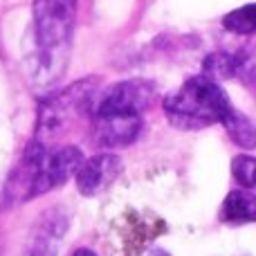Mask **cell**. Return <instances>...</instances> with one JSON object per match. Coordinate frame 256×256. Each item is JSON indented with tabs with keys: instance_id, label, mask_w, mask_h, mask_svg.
Segmentation results:
<instances>
[{
	"instance_id": "1",
	"label": "cell",
	"mask_w": 256,
	"mask_h": 256,
	"mask_svg": "<svg viewBox=\"0 0 256 256\" xmlns=\"http://www.w3.org/2000/svg\"><path fill=\"white\" fill-rule=\"evenodd\" d=\"M76 0H34L30 56V79L36 90H45L63 76L74 32Z\"/></svg>"
},
{
	"instance_id": "2",
	"label": "cell",
	"mask_w": 256,
	"mask_h": 256,
	"mask_svg": "<svg viewBox=\"0 0 256 256\" xmlns=\"http://www.w3.org/2000/svg\"><path fill=\"white\" fill-rule=\"evenodd\" d=\"M162 108L173 126L198 130L212 124H222L225 115L234 106L216 79L198 74L186 79L176 92L168 94Z\"/></svg>"
},
{
	"instance_id": "3",
	"label": "cell",
	"mask_w": 256,
	"mask_h": 256,
	"mask_svg": "<svg viewBox=\"0 0 256 256\" xmlns=\"http://www.w3.org/2000/svg\"><path fill=\"white\" fill-rule=\"evenodd\" d=\"M99 79L88 76L76 84L68 86L63 90L52 92L43 104L38 106V120H36V137L40 144L48 146V142L54 135H61L74 117L88 112L92 94L97 92Z\"/></svg>"
},
{
	"instance_id": "4",
	"label": "cell",
	"mask_w": 256,
	"mask_h": 256,
	"mask_svg": "<svg viewBox=\"0 0 256 256\" xmlns=\"http://www.w3.org/2000/svg\"><path fill=\"white\" fill-rule=\"evenodd\" d=\"M155 97V86L146 79H128L112 84L110 88L92 94L90 117H110V115H142L144 108Z\"/></svg>"
},
{
	"instance_id": "5",
	"label": "cell",
	"mask_w": 256,
	"mask_h": 256,
	"mask_svg": "<svg viewBox=\"0 0 256 256\" xmlns=\"http://www.w3.org/2000/svg\"><path fill=\"white\" fill-rule=\"evenodd\" d=\"M84 160V153L76 146L48 148L43 155V162H40L38 180H36V196H43L56 186H63L70 178L79 173Z\"/></svg>"
},
{
	"instance_id": "6",
	"label": "cell",
	"mask_w": 256,
	"mask_h": 256,
	"mask_svg": "<svg viewBox=\"0 0 256 256\" xmlns=\"http://www.w3.org/2000/svg\"><path fill=\"white\" fill-rule=\"evenodd\" d=\"M122 173V160L112 153H102L94 158L84 160L79 173H76V189L81 196H99L106 186H110L112 182L120 178Z\"/></svg>"
},
{
	"instance_id": "7",
	"label": "cell",
	"mask_w": 256,
	"mask_h": 256,
	"mask_svg": "<svg viewBox=\"0 0 256 256\" xmlns=\"http://www.w3.org/2000/svg\"><path fill=\"white\" fill-rule=\"evenodd\" d=\"M94 140L99 146L117 148L128 146L142 132V115H110L94 117Z\"/></svg>"
},
{
	"instance_id": "8",
	"label": "cell",
	"mask_w": 256,
	"mask_h": 256,
	"mask_svg": "<svg viewBox=\"0 0 256 256\" xmlns=\"http://www.w3.org/2000/svg\"><path fill=\"white\" fill-rule=\"evenodd\" d=\"M220 218L230 225L256 222V196L248 189L230 191L220 207Z\"/></svg>"
},
{
	"instance_id": "9",
	"label": "cell",
	"mask_w": 256,
	"mask_h": 256,
	"mask_svg": "<svg viewBox=\"0 0 256 256\" xmlns=\"http://www.w3.org/2000/svg\"><path fill=\"white\" fill-rule=\"evenodd\" d=\"M227 135L234 144H238L240 148H254L256 146V126L250 122V117H245L240 110L232 108L222 120Z\"/></svg>"
},
{
	"instance_id": "10",
	"label": "cell",
	"mask_w": 256,
	"mask_h": 256,
	"mask_svg": "<svg viewBox=\"0 0 256 256\" xmlns=\"http://www.w3.org/2000/svg\"><path fill=\"white\" fill-rule=\"evenodd\" d=\"M245 68V54L240 52H214L204 61V74L218 79H232Z\"/></svg>"
},
{
	"instance_id": "11",
	"label": "cell",
	"mask_w": 256,
	"mask_h": 256,
	"mask_svg": "<svg viewBox=\"0 0 256 256\" xmlns=\"http://www.w3.org/2000/svg\"><path fill=\"white\" fill-rule=\"evenodd\" d=\"M222 25L234 34H256V2L230 12L222 18Z\"/></svg>"
},
{
	"instance_id": "12",
	"label": "cell",
	"mask_w": 256,
	"mask_h": 256,
	"mask_svg": "<svg viewBox=\"0 0 256 256\" xmlns=\"http://www.w3.org/2000/svg\"><path fill=\"white\" fill-rule=\"evenodd\" d=\"M56 220L50 222V227L45 230L43 225L38 227V232H36V238L32 240V252L30 256H52L54 254V243L58 240V236H61V232L56 230Z\"/></svg>"
},
{
	"instance_id": "13",
	"label": "cell",
	"mask_w": 256,
	"mask_h": 256,
	"mask_svg": "<svg viewBox=\"0 0 256 256\" xmlns=\"http://www.w3.org/2000/svg\"><path fill=\"white\" fill-rule=\"evenodd\" d=\"M232 176L245 189H256V158H252V155H238V158H234V162H232Z\"/></svg>"
},
{
	"instance_id": "14",
	"label": "cell",
	"mask_w": 256,
	"mask_h": 256,
	"mask_svg": "<svg viewBox=\"0 0 256 256\" xmlns=\"http://www.w3.org/2000/svg\"><path fill=\"white\" fill-rule=\"evenodd\" d=\"M72 256H97V254H94L92 250H86V248H81V250H76V252L72 254Z\"/></svg>"
},
{
	"instance_id": "15",
	"label": "cell",
	"mask_w": 256,
	"mask_h": 256,
	"mask_svg": "<svg viewBox=\"0 0 256 256\" xmlns=\"http://www.w3.org/2000/svg\"><path fill=\"white\" fill-rule=\"evenodd\" d=\"M148 256H171V254L164 252V250H153V252H150Z\"/></svg>"
}]
</instances>
